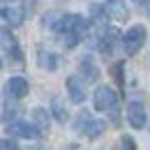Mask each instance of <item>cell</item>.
Instances as JSON below:
<instances>
[{
  "label": "cell",
  "instance_id": "8fae6325",
  "mask_svg": "<svg viewBox=\"0 0 150 150\" xmlns=\"http://www.w3.org/2000/svg\"><path fill=\"white\" fill-rule=\"evenodd\" d=\"M0 49H2V51H7L9 56L14 53L16 58H21V53H19V42H16L14 35H12V30H7V28H0Z\"/></svg>",
  "mask_w": 150,
  "mask_h": 150
},
{
  "label": "cell",
  "instance_id": "ba28073f",
  "mask_svg": "<svg viewBox=\"0 0 150 150\" xmlns=\"http://www.w3.org/2000/svg\"><path fill=\"white\" fill-rule=\"evenodd\" d=\"M2 19L7 21L9 25H21L23 23V19H25V12H23V7L21 5H16V2H7L5 7H2Z\"/></svg>",
  "mask_w": 150,
  "mask_h": 150
},
{
  "label": "cell",
  "instance_id": "44dd1931",
  "mask_svg": "<svg viewBox=\"0 0 150 150\" xmlns=\"http://www.w3.org/2000/svg\"><path fill=\"white\" fill-rule=\"evenodd\" d=\"M69 150H86V148H81V146H69Z\"/></svg>",
  "mask_w": 150,
  "mask_h": 150
},
{
  "label": "cell",
  "instance_id": "52a82bcc",
  "mask_svg": "<svg viewBox=\"0 0 150 150\" xmlns=\"http://www.w3.org/2000/svg\"><path fill=\"white\" fill-rule=\"evenodd\" d=\"M65 86H67L69 99H72L74 104H81V102L86 99V81H83L81 76H69Z\"/></svg>",
  "mask_w": 150,
  "mask_h": 150
},
{
  "label": "cell",
  "instance_id": "d6986e66",
  "mask_svg": "<svg viewBox=\"0 0 150 150\" xmlns=\"http://www.w3.org/2000/svg\"><path fill=\"white\" fill-rule=\"evenodd\" d=\"M120 150H136L134 148V141H132L129 136H122L120 139Z\"/></svg>",
  "mask_w": 150,
  "mask_h": 150
},
{
  "label": "cell",
  "instance_id": "5b68a950",
  "mask_svg": "<svg viewBox=\"0 0 150 150\" xmlns=\"http://www.w3.org/2000/svg\"><path fill=\"white\" fill-rule=\"evenodd\" d=\"M5 129H7V134H12V136H21V139H39V136H42L39 129L33 125V122H23V120L7 122Z\"/></svg>",
  "mask_w": 150,
  "mask_h": 150
},
{
  "label": "cell",
  "instance_id": "8992f818",
  "mask_svg": "<svg viewBox=\"0 0 150 150\" xmlns=\"http://www.w3.org/2000/svg\"><path fill=\"white\" fill-rule=\"evenodd\" d=\"M127 122H129L134 129H143L146 127V109H143V104L141 102H129V106H127Z\"/></svg>",
  "mask_w": 150,
  "mask_h": 150
},
{
  "label": "cell",
  "instance_id": "5bb4252c",
  "mask_svg": "<svg viewBox=\"0 0 150 150\" xmlns=\"http://www.w3.org/2000/svg\"><path fill=\"white\" fill-rule=\"evenodd\" d=\"M81 74L86 76L83 81L88 83V81H95V79L99 76V69L95 67V62L90 60V58H83V60H81Z\"/></svg>",
  "mask_w": 150,
  "mask_h": 150
},
{
  "label": "cell",
  "instance_id": "2e32d148",
  "mask_svg": "<svg viewBox=\"0 0 150 150\" xmlns=\"http://www.w3.org/2000/svg\"><path fill=\"white\" fill-rule=\"evenodd\" d=\"M53 113H56V118L58 120H62V122H65V120H67V113H65V109H62V104H60V102H53Z\"/></svg>",
  "mask_w": 150,
  "mask_h": 150
},
{
  "label": "cell",
  "instance_id": "ffe728a7",
  "mask_svg": "<svg viewBox=\"0 0 150 150\" xmlns=\"http://www.w3.org/2000/svg\"><path fill=\"white\" fill-rule=\"evenodd\" d=\"M136 5H139V9L143 12V14H150V0H134Z\"/></svg>",
  "mask_w": 150,
  "mask_h": 150
},
{
  "label": "cell",
  "instance_id": "7402d4cb",
  "mask_svg": "<svg viewBox=\"0 0 150 150\" xmlns=\"http://www.w3.org/2000/svg\"><path fill=\"white\" fill-rule=\"evenodd\" d=\"M28 150H44V148H28Z\"/></svg>",
  "mask_w": 150,
  "mask_h": 150
},
{
  "label": "cell",
  "instance_id": "e0dca14e",
  "mask_svg": "<svg viewBox=\"0 0 150 150\" xmlns=\"http://www.w3.org/2000/svg\"><path fill=\"white\" fill-rule=\"evenodd\" d=\"M111 74H113V79H115L118 83H122V62H115V65H113Z\"/></svg>",
  "mask_w": 150,
  "mask_h": 150
},
{
  "label": "cell",
  "instance_id": "3957f363",
  "mask_svg": "<svg viewBox=\"0 0 150 150\" xmlns=\"http://www.w3.org/2000/svg\"><path fill=\"white\" fill-rule=\"evenodd\" d=\"M146 42V28L143 25H134L129 28L125 35H122V46H125V53L127 56H134Z\"/></svg>",
  "mask_w": 150,
  "mask_h": 150
},
{
  "label": "cell",
  "instance_id": "603a6c76",
  "mask_svg": "<svg viewBox=\"0 0 150 150\" xmlns=\"http://www.w3.org/2000/svg\"><path fill=\"white\" fill-rule=\"evenodd\" d=\"M0 67H2V62H0Z\"/></svg>",
  "mask_w": 150,
  "mask_h": 150
},
{
  "label": "cell",
  "instance_id": "9c48e42d",
  "mask_svg": "<svg viewBox=\"0 0 150 150\" xmlns=\"http://www.w3.org/2000/svg\"><path fill=\"white\" fill-rule=\"evenodd\" d=\"M5 90H7V95H9L12 99H21V97H25V95H28L30 86H28V81H25L23 76H14V79H9V81H7Z\"/></svg>",
  "mask_w": 150,
  "mask_h": 150
},
{
  "label": "cell",
  "instance_id": "9a60e30c",
  "mask_svg": "<svg viewBox=\"0 0 150 150\" xmlns=\"http://www.w3.org/2000/svg\"><path fill=\"white\" fill-rule=\"evenodd\" d=\"M19 115H21L19 104H7L5 111H2V120H5V122H14V120H19Z\"/></svg>",
  "mask_w": 150,
  "mask_h": 150
},
{
  "label": "cell",
  "instance_id": "4fadbf2b",
  "mask_svg": "<svg viewBox=\"0 0 150 150\" xmlns=\"http://www.w3.org/2000/svg\"><path fill=\"white\" fill-rule=\"evenodd\" d=\"M33 120H35L33 125H35L39 129V134L44 136V134L49 132V113L44 111V109H35V111H33Z\"/></svg>",
  "mask_w": 150,
  "mask_h": 150
},
{
  "label": "cell",
  "instance_id": "ac0fdd59",
  "mask_svg": "<svg viewBox=\"0 0 150 150\" xmlns=\"http://www.w3.org/2000/svg\"><path fill=\"white\" fill-rule=\"evenodd\" d=\"M0 150H19L16 141H9V139H0Z\"/></svg>",
  "mask_w": 150,
  "mask_h": 150
},
{
  "label": "cell",
  "instance_id": "30bf717a",
  "mask_svg": "<svg viewBox=\"0 0 150 150\" xmlns=\"http://www.w3.org/2000/svg\"><path fill=\"white\" fill-rule=\"evenodd\" d=\"M106 12H109V16H111L113 21H118V23L129 19V9H127L125 0H106Z\"/></svg>",
  "mask_w": 150,
  "mask_h": 150
},
{
  "label": "cell",
  "instance_id": "6da1fadb",
  "mask_svg": "<svg viewBox=\"0 0 150 150\" xmlns=\"http://www.w3.org/2000/svg\"><path fill=\"white\" fill-rule=\"evenodd\" d=\"M53 30H56L58 35H62V33H74L79 37H83V35L88 33V21L83 19V16H79V14H67V16H60V19L53 23Z\"/></svg>",
  "mask_w": 150,
  "mask_h": 150
},
{
  "label": "cell",
  "instance_id": "277c9868",
  "mask_svg": "<svg viewBox=\"0 0 150 150\" xmlns=\"http://www.w3.org/2000/svg\"><path fill=\"white\" fill-rule=\"evenodd\" d=\"M118 104V95L111 86H99L95 90V109L97 111H113Z\"/></svg>",
  "mask_w": 150,
  "mask_h": 150
},
{
  "label": "cell",
  "instance_id": "7c38bea8",
  "mask_svg": "<svg viewBox=\"0 0 150 150\" xmlns=\"http://www.w3.org/2000/svg\"><path fill=\"white\" fill-rule=\"evenodd\" d=\"M37 62H39L42 69H49V72H56L58 67H60V58L56 53H51V51H46V49H39Z\"/></svg>",
  "mask_w": 150,
  "mask_h": 150
},
{
  "label": "cell",
  "instance_id": "7a4b0ae2",
  "mask_svg": "<svg viewBox=\"0 0 150 150\" xmlns=\"http://www.w3.org/2000/svg\"><path fill=\"white\" fill-rule=\"evenodd\" d=\"M76 132H81V134H86L88 139H97L102 129H104V122L102 120H93V115L88 111H79L76 113V122H74Z\"/></svg>",
  "mask_w": 150,
  "mask_h": 150
}]
</instances>
